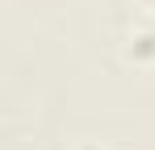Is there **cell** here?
<instances>
[{
	"instance_id": "cell-3",
	"label": "cell",
	"mask_w": 155,
	"mask_h": 150,
	"mask_svg": "<svg viewBox=\"0 0 155 150\" xmlns=\"http://www.w3.org/2000/svg\"><path fill=\"white\" fill-rule=\"evenodd\" d=\"M80 150H101V146H80Z\"/></svg>"
},
{
	"instance_id": "cell-1",
	"label": "cell",
	"mask_w": 155,
	"mask_h": 150,
	"mask_svg": "<svg viewBox=\"0 0 155 150\" xmlns=\"http://www.w3.org/2000/svg\"><path fill=\"white\" fill-rule=\"evenodd\" d=\"M134 54H138V58H151L155 54V33H138V38H134Z\"/></svg>"
},
{
	"instance_id": "cell-2",
	"label": "cell",
	"mask_w": 155,
	"mask_h": 150,
	"mask_svg": "<svg viewBox=\"0 0 155 150\" xmlns=\"http://www.w3.org/2000/svg\"><path fill=\"white\" fill-rule=\"evenodd\" d=\"M138 4H143V8H147V13H155V0H138Z\"/></svg>"
}]
</instances>
